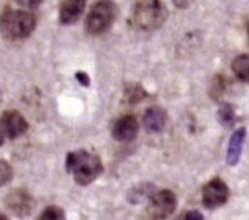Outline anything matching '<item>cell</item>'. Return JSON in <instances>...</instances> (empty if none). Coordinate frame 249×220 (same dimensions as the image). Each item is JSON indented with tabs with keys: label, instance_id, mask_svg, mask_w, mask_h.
Wrapping results in <instances>:
<instances>
[{
	"label": "cell",
	"instance_id": "obj_12",
	"mask_svg": "<svg viewBox=\"0 0 249 220\" xmlns=\"http://www.w3.org/2000/svg\"><path fill=\"white\" fill-rule=\"evenodd\" d=\"M244 138H246V128L244 127L234 130V132L231 133V138L228 143V151H226V163L230 166H236L239 163V160H241Z\"/></svg>",
	"mask_w": 249,
	"mask_h": 220
},
{
	"label": "cell",
	"instance_id": "obj_14",
	"mask_svg": "<svg viewBox=\"0 0 249 220\" xmlns=\"http://www.w3.org/2000/svg\"><path fill=\"white\" fill-rule=\"evenodd\" d=\"M216 117H218V122H220L226 128H231L234 125V122H236V114H234V109H233V105L228 104V102H225V104L220 105Z\"/></svg>",
	"mask_w": 249,
	"mask_h": 220
},
{
	"label": "cell",
	"instance_id": "obj_25",
	"mask_svg": "<svg viewBox=\"0 0 249 220\" xmlns=\"http://www.w3.org/2000/svg\"><path fill=\"white\" fill-rule=\"evenodd\" d=\"M0 220H7V215H2V214H0Z\"/></svg>",
	"mask_w": 249,
	"mask_h": 220
},
{
	"label": "cell",
	"instance_id": "obj_17",
	"mask_svg": "<svg viewBox=\"0 0 249 220\" xmlns=\"http://www.w3.org/2000/svg\"><path fill=\"white\" fill-rule=\"evenodd\" d=\"M61 219H64V210L61 207H56V205L44 209L43 214L39 215V220H61Z\"/></svg>",
	"mask_w": 249,
	"mask_h": 220
},
{
	"label": "cell",
	"instance_id": "obj_21",
	"mask_svg": "<svg viewBox=\"0 0 249 220\" xmlns=\"http://www.w3.org/2000/svg\"><path fill=\"white\" fill-rule=\"evenodd\" d=\"M75 79H77L79 84H81V86H84V87L90 86V78H89L86 73H82V71H77V73H75Z\"/></svg>",
	"mask_w": 249,
	"mask_h": 220
},
{
	"label": "cell",
	"instance_id": "obj_9",
	"mask_svg": "<svg viewBox=\"0 0 249 220\" xmlns=\"http://www.w3.org/2000/svg\"><path fill=\"white\" fill-rule=\"evenodd\" d=\"M5 205L17 217H26L35 207V199L25 189H15L7 196Z\"/></svg>",
	"mask_w": 249,
	"mask_h": 220
},
{
	"label": "cell",
	"instance_id": "obj_3",
	"mask_svg": "<svg viewBox=\"0 0 249 220\" xmlns=\"http://www.w3.org/2000/svg\"><path fill=\"white\" fill-rule=\"evenodd\" d=\"M167 7L162 0H141L138 2L131 12V23L138 30L153 31L166 23Z\"/></svg>",
	"mask_w": 249,
	"mask_h": 220
},
{
	"label": "cell",
	"instance_id": "obj_11",
	"mask_svg": "<svg viewBox=\"0 0 249 220\" xmlns=\"http://www.w3.org/2000/svg\"><path fill=\"white\" fill-rule=\"evenodd\" d=\"M167 122V114L161 107H149L143 115V125L146 132L149 133H161Z\"/></svg>",
	"mask_w": 249,
	"mask_h": 220
},
{
	"label": "cell",
	"instance_id": "obj_27",
	"mask_svg": "<svg viewBox=\"0 0 249 220\" xmlns=\"http://www.w3.org/2000/svg\"><path fill=\"white\" fill-rule=\"evenodd\" d=\"M0 102H2V92H0Z\"/></svg>",
	"mask_w": 249,
	"mask_h": 220
},
{
	"label": "cell",
	"instance_id": "obj_24",
	"mask_svg": "<svg viewBox=\"0 0 249 220\" xmlns=\"http://www.w3.org/2000/svg\"><path fill=\"white\" fill-rule=\"evenodd\" d=\"M3 143H5V138H3V137H2V135H0V146H2V145H3Z\"/></svg>",
	"mask_w": 249,
	"mask_h": 220
},
{
	"label": "cell",
	"instance_id": "obj_1",
	"mask_svg": "<svg viewBox=\"0 0 249 220\" xmlns=\"http://www.w3.org/2000/svg\"><path fill=\"white\" fill-rule=\"evenodd\" d=\"M66 169L71 173L79 186H89L104 171L100 156L87 150H75L66 158Z\"/></svg>",
	"mask_w": 249,
	"mask_h": 220
},
{
	"label": "cell",
	"instance_id": "obj_13",
	"mask_svg": "<svg viewBox=\"0 0 249 220\" xmlns=\"http://www.w3.org/2000/svg\"><path fill=\"white\" fill-rule=\"evenodd\" d=\"M231 69H233V74L236 76V79L243 80V82H249V53L234 58Z\"/></svg>",
	"mask_w": 249,
	"mask_h": 220
},
{
	"label": "cell",
	"instance_id": "obj_2",
	"mask_svg": "<svg viewBox=\"0 0 249 220\" xmlns=\"http://www.w3.org/2000/svg\"><path fill=\"white\" fill-rule=\"evenodd\" d=\"M35 26H36V17L30 12L7 8L0 17V31L3 38L10 41L28 38L35 31Z\"/></svg>",
	"mask_w": 249,
	"mask_h": 220
},
{
	"label": "cell",
	"instance_id": "obj_19",
	"mask_svg": "<svg viewBox=\"0 0 249 220\" xmlns=\"http://www.w3.org/2000/svg\"><path fill=\"white\" fill-rule=\"evenodd\" d=\"M225 86H226V82H225V78H223V76H216V78L213 79L212 89H210L212 97H213V99L221 97V94L225 92Z\"/></svg>",
	"mask_w": 249,
	"mask_h": 220
},
{
	"label": "cell",
	"instance_id": "obj_22",
	"mask_svg": "<svg viewBox=\"0 0 249 220\" xmlns=\"http://www.w3.org/2000/svg\"><path fill=\"white\" fill-rule=\"evenodd\" d=\"M180 219H184V220H203V215L200 214L198 210H189V212L182 215Z\"/></svg>",
	"mask_w": 249,
	"mask_h": 220
},
{
	"label": "cell",
	"instance_id": "obj_23",
	"mask_svg": "<svg viewBox=\"0 0 249 220\" xmlns=\"http://www.w3.org/2000/svg\"><path fill=\"white\" fill-rule=\"evenodd\" d=\"M174 3L179 8H187V7H190L194 3V0H174Z\"/></svg>",
	"mask_w": 249,
	"mask_h": 220
},
{
	"label": "cell",
	"instance_id": "obj_15",
	"mask_svg": "<svg viewBox=\"0 0 249 220\" xmlns=\"http://www.w3.org/2000/svg\"><path fill=\"white\" fill-rule=\"evenodd\" d=\"M146 97H148V92L141 86H138V84H130V86L124 87V100L128 104H138V102H141Z\"/></svg>",
	"mask_w": 249,
	"mask_h": 220
},
{
	"label": "cell",
	"instance_id": "obj_4",
	"mask_svg": "<svg viewBox=\"0 0 249 220\" xmlns=\"http://www.w3.org/2000/svg\"><path fill=\"white\" fill-rule=\"evenodd\" d=\"M118 8L112 0H99L90 8L86 20V30L90 35H102L113 25Z\"/></svg>",
	"mask_w": 249,
	"mask_h": 220
},
{
	"label": "cell",
	"instance_id": "obj_5",
	"mask_svg": "<svg viewBox=\"0 0 249 220\" xmlns=\"http://www.w3.org/2000/svg\"><path fill=\"white\" fill-rule=\"evenodd\" d=\"M230 199V189L221 178L210 179L202 189V204L207 209H218Z\"/></svg>",
	"mask_w": 249,
	"mask_h": 220
},
{
	"label": "cell",
	"instance_id": "obj_10",
	"mask_svg": "<svg viewBox=\"0 0 249 220\" xmlns=\"http://www.w3.org/2000/svg\"><path fill=\"white\" fill-rule=\"evenodd\" d=\"M87 0H62L59 7V21L62 25L75 23L86 10Z\"/></svg>",
	"mask_w": 249,
	"mask_h": 220
},
{
	"label": "cell",
	"instance_id": "obj_8",
	"mask_svg": "<svg viewBox=\"0 0 249 220\" xmlns=\"http://www.w3.org/2000/svg\"><path fill=\"white\" fill-rule=\"evenodd\" d=\"M138 128H140V123L135 115H123L112 125V135L117 141L130 143L136 138Z\"/></svg>",
	"mask_w": 249,
	"mask_h": 220
},
{
	"label": "cell",
	"instance_id": "obj_7",
	"mask_svg": "<svg viewBox=\"0 0 249 220\" xmlns=\"http://www.w3.org/2000/svg\"><path fill=\"white\" fill-rule=\"evenodd\" d=\"M28 130V122L17 110L5 112L0 117V135L5 140H15Z\"/></svg>",
	"mask_w": 249,
	"mask_h": 220
},
{
	"label": "cell",
	"instance_id": "obj_26",
	"mask_svg": "<svg viewBox=\"0 0 249 220\" xmlns=\"http://www.w3.org/2000/svg\"><path fill=\"white\" fill-rule=\"evenodd\" d=\"M246 31H248V37H249V20H248V23H246Z\"/></svg>",
	"mask_w": 249,
	"mask_h": 220
},
{
	"label": "cell",
	"instance_id": "obj_18",
	"mask_svg": "<svg viewBox=\"0 0 249 220\" xmlns=\"http://www.w3.org/2000/svg\"><path fill=\"white\" fill-rule=\"evenodd\" d=\"M13 178V171L12 166L7 163V161L0 160V187L5 186L7 182H10Z\"/></svg>",
	"mask_w": 249,
	"mask_h": 220
},
{
	"label": "cell",
	"instance_id": "obj_16",
	"mask_svg": "<svg viewBox=\"0 0 249 220\" xmlns=\"http://www.w3.org/2000/svg\"><path fill=\"white\" fill-rule=\"evenodd\" d=\"M154 194V186L153 184H141L140 187H135L130 194V200L131 202H140L143 199H149L151 196Z\"/></svg>",
	"mask_w": 249,
	"mask_h": 220
},
{
	"label": "cell",
	"instance_id": "obj_20",
	"mask_svg": "<svg viewBox=\"0 0 249 220\" xmlns=\"http://www.w3.org/2000/svg\"><path fill=\"white\" fill-rule=\"evenodd\" d=\"M17 3H20L25 8H36L43 3V0H15Z\"/></svg>",
	"mask_w": 249,
	"mask_h": 220
},
{
	"label": "cell",
	"instance_id": "obj_6",
	"mask_svg": "<svg viewBox=\"0 0 249 220\" xmlns=\"http://www.w3.org/2000/svg\"><path fill=\"white\" fill-rule=\"evenodd\" d=\"M176 205H177L176 194L169 189H164L154 192L149 197V204L146 212L153 219H166L169 215H172V212L176 210Z\"/></svg>",
	"mask_w": 249,
	"mask_h": 220
}]
</instances>
